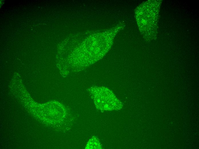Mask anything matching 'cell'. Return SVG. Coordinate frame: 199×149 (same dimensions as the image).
Masks as SVG:
<instances>
[{
	"instance_id": "6da1fadb",
	"label": "cell",
	"mask_w": 199,
	"mask_h": 149,
	"mask_svg": "<svg viewBox=\"0 0 199 149\" xmlns=\"http://www.w3.org/2000/svg\"><path fill=\"white\" fill-rule=\"evenodd\" d=\"M88 90L98 109L102 111H110L118 110L122 108V103L107 88L95 86Z\"/></svg>"
},
{
	"instance_id": "7a4b0ae2",
	"label": "cell",
	"mask_w": 199,
	"mask_h": 149,
	"mask_svg": "<svg viewBox=\"0 0 199 149\" xmlns=\"http://www.w3.org/2000/svg\"><path fill=\"white\" fill-rule=\"evenodd\" d=\"M85 148L86 149H101V146L98 138L93 136L89 141Z\"/></svg>"
}]
</instances>
